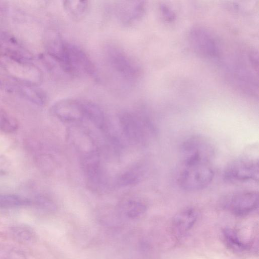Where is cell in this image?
<instances>
[{"instance_id": "obj_18", "label": "cell", "mask_w": 259, "mask_h": 259, "mask_svg": "<svg viewBox=\"0 0 259 259\" xmlns=\"http://www.w3.org/2000/svg\"><path fill=\"white\" fill-rule=\"evenodd\" d=\"M9 231L12 237L19 242L30 244L36 240L34 231L28 226L15 225L10 227Z\"/></svg>"}, {"instance_id": "obj_22", "label": "cell", "mask_w": 259, "mask_h": 259, "mask_svg": "<svg viewBox=\"0 0 259 259\" xmlns=\"http://www.w3.org/2000/svg\"><path fill=\"white\" fill-rule=\"evenodd\" d=\"M0 259H27L19 248L7 243H0Z\"/></svg>"}, {"instance_id": "obj_13", "label": "cell", "mask_w": 259, "mask_h": 259, "mask_svg": "<svg viewBox=\"0 0 259 259\" xmlns=\"http://www.w3.org/2000/svg\"><path fill=\"white\" fill-rule=\"evenodd\" d=\"M81 164L90 185L97 188L102 182L100 158L95 149L85 152L81 157Z\"/></svg>"}, {"instance_id": "obj_11", "label": "cell", "mask_w": 259, "mask_h": 259, "mask_svg": "<svg viewBox=\"0 0 259 259\" xmlns=\"http://www.w3.org/2000/svg\"><path fill=\"white\" fill-rule=\"evenodd\" d=\"M52 114L63 122L74 123L84 119L82 101L74 99H63L55 103L51 109Z\"/></svg>"}, {"instance_id": "obj_8", "label": "cell", "mask_w": 259, "mask_h": 259, "mask_svg": "<svg viewBox=\"0 0 259 259\" xmlns=\"http://www.w3.org/2000/svg\"><path fill=\"white\" fill-rule=\"evenodd\" d=\"M223 177L229 182H257L259 177L258 160L250 158L235 160L225 168Z\"/></svg>"}, {"instance_id": "obj_10", "label": "cell", "mask_w": 259, "mask_h": 259, "mask_svg": "<svg viewBox=\"0 0 259 259\" xmlns=\"http://www.w3.org/2000/svg\"><path fill=\"white\" fill-rule=\"evenodd\" d=\"M67 74L77 75L83 74L95 78L97 71L88 54L77 45L67 42Z\"/></svg>"}, {"instance_id": "obj_12", "label": "cell", "mask_w": 259, "mask_h": 259, "mask_svg": "<svg viewBox=\"0 0 259 259\" xmlns=\"http://www.w3.org/2000/svg\"><path fill=\"white\" fill-rule=\"evenodd\" d=\"M146 9L144 1L122 2L117 7V16L123 25L131 26L142 18Z\"/></svg>"}, {"instance_id": "obj_1", "label": "cell", "mask_w": 259, "mask_h": 259, "mask_svg": "<svg viewBox=\"0 0 259 259\" xmlns=\"http://www.w3.org/2000/svg\"><path fill=\"white\" fill-rule=\"evenodd\" d=\"M243 58L233 60L226 65V73L229 80L244 93L254 97L258 96V54L250 50Z\"/></svg>"}, {"instance_id": "obj_2", "label": "cell", "mask_w": 259, "mask_h": 259, "mask_svg": "<svg viewBox=\"0 0 259 259\" xmlns=\"http://www.w3.org/2000/svg\"><path fill=\"white\" fill-rule=\"evenodd\" d=\"M180 156L184 166L209 164L215 155L212 143L199 135L184 140L180 147Z\"/></svg>"}, {"instance_id": "obj_7", "label": "cell", "mask_w": 259, "mask_h": 259, "mask_svg": "<svg viewBox=\"0 0 259 259\" xmlns=\"http://www.w3.org/2000/svg\"><path fill=\"white\" fill-rule=\"evenodd\" d=\"M0 88L39 106L44 105L47 101L46 93L37 85L16 79L8 75H0Z\"/></svg>"}, {"instance_id": "obj_19", "label": "cell", "mask_w": 259, "mask_h": 259, "mask_svg": "<svg viewBox=\"0 0 259 259\" xmlns=\"http://www.w3.org/2000/svg\"><path fill=\"white\" fill-rule=\"evenodd\" d=\"M32 201L25 197L12 194H0V208H15L29 206Z\"/></svg>"}, {"instance_id": "obj_20", "label": "cell", "mask_w": 259, "mask_h": 259, "mask_svg": "<svg viewBox=\"0 0 259 259\" xmlns=\"http://www.w3.org/2000/svg\"><path fill=\"white\" fill-rule=\"evenodd\" d=\"M144 174L145 170L142 166H136L120 175L117 180L118 184L122 187L136 185L142 179Z\"/></svg>"}, {"instance_id": "obj_9", "label": "cell", "mask_w": 259, "mask_h": 259, "mask_svg": "<svg viewBox=\"0 0 259 259\" xmlns=\"http://www.w3.org/2000/svg\"><path fill=\"white\" fill-rule=\"evenodd\" d=\"M221 204L234 215H246L257 208L258 193L255 191H244L231 193L222 198Z\"/></svg>"}, {"instance_id": "obj_17", "label": "cell", "mask_w": 259, "mask_h": 259, "mask_svg": "<svg viewBox=\"0 0 259 259\" xmlns=\"http://www.w3.org/2000/svg\"><path fill=\"white\" fill-rule=\"evenodd\" d=\"M84 117L97 127H104L105 120L104 113L98 105L91 101H82Z\"/></svg>"}, {"instance_id": "obj_15", "label": "cell", "mask_w": 259, "mask_h": 259, "mask_svg": "<svg viewBox=\"0 0 259 259\" xmlns=\"http://www.w3.org/2000/svg\"><path fill=\"white\" fill-rule=\"evenodd\" d=\"M223 242L231 250L236 252H243L250 248L249 243L243 241L238 232L230 228H225L222 232Z\"/></svg>"}, {"instance_id": "obj_14", "label": "cell", "mask_w": 259, "mask_h": 259, "mask_svg": "<svg viewBox=\"0 0 259 259\" xmlns=\"http://www.w3.org/2000/svg\"><path fill=\"white\" fill-rule=\"evenodd\" d=\"M198 218V212L193 207H187L178 212L174 217L171 228L174 234L181 236L194 225Z\"/></svg>"}, {"instance_id": "obj_5", "label": "cell", "mask_w": 259, "mask_h": 259, "mask_svg": "<svg viewBox=\"0 0 259 259\" xmlns=\"http://www.w3.org/2000/svg\"><path fill=\"white\" fill-rule=\"evenodd\" d=\"M107 63L112 69L128 80H136L141 76V69L137 61L119 47L108 45L105 49Z\"/></svg>"}, {"instance_id": "obj_23", "label": "cell", "mask_w": 259, "mask_h": 259, "mask_svg": "<svg viewBox=\"0 0 259 259\" xmlns=\"http://www.w3.org/2000/svg\"><path fill=\"white\" fill-rule=\"evenodd\" d=\"M146 210L145 204L140 200L129 201L125 206V214L131 219L139 217L145 212Z\"/></svg>"}, {"instance_id": "obj_16", "label": "cell", "mask_w": 259, "mask_h": 259, "mask_svg": "<svg viewBox=\"0 0 259 259\" xmlns=\"http://www.w3.org/2000/svg\"><path fill=\"white\" fill-rule=\"evenodd\" d=\"M63 6L65 12L72 20L79 21L86 15L89 9L87 1H64Z\"/></svg>"}, {"instance_id": "obj_4", "label": "cell", "mask_w": 259, "mask_h": 259, "mask_svg": "<svg viewBox=\"0 0 259 259\" xmlns=\"http://www.w3.org/2000/svg\"><path fill=\"white\" fill-rule=\"evenodd\" d=\"M188 38L191 47L199 56L215 61L221 57L222 48L218 39L206 28L194 26L190 29Z\"/></svg>"}, {"instance_id": "obj_6", "label": "cell", "mask_w": 259, "mask_h": 259, "mask_svg": "<svg viewBox=\"0 0 259 259\" xmlns=\"http://www.w3.org/2000/svg\"><path fill=\"white\" fill-rule=\"evenodd\" d=\"M214 175L209 164L184 166L178 176V184L185 191H197L208 186Z\"/></svg>"}, {"instance_id": "obj_3", "label": "cell", "mask_w": 259, "mask_h": 259, "mask_svg": "<svg viewBox=\"0 0 259 259\" xmlns=\"http://www.w3.org/2000/svg\"><path fill=\"white\" fill-rule=\"evenodd\" d=\"M119 121L124 135L134 142L145 143L155 134L153 123L145 115L123 112L119 115Z\"/></svg>"}, {"instance_id": "obj_21", "label": "cell", "mask_w": 259, "mask_h": 259, "mask_svg": "<svg viewBox=\"0 0 259 259\" xmlns=\"http://www.w3.org/2000/svg\"><path fill=\"white\" fill-rule=\"evenodd\" d=\"M18 123L15 117L0 105V131L6 133L15 132Z\"/></svg>"}, {"instance_id": "obj_24", "label": "cell", "mask_w": 259, "mask_h": 259, "mask_svg": "<svg viewBox=\"0 0 259 259\" xmlns=\"http://www.w3.org/2000/svg\"><path fill=\"white\" fill-rule=\"evenodd\" d=\"M160 10L162 16L165 21L171 22L175 19L176 15L175 13L167 5L161 4L160 6Z\"/></svg>"}]
</instances>
